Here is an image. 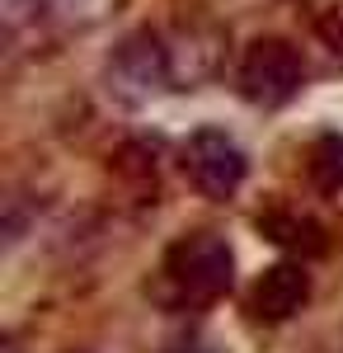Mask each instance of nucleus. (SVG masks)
<instances>
[{"label": "nucleus", "instance_id": "obj_1", "mask_svg": "<svg viewBox=\"0 0 343 353\" xmlns=\"http://www.w3.org/2000/svg\"><path fill=\"white\" fill-rule=\"evenodd\" d=\"M160 283L169 301L179 306H207V301L226 297L236 283V250L216 231H188L165 250L160 259Z\"/></svg>", "mask_w": 343, "mask_h": 353}, {"label": "nucleus", "instance_id": "obj_9", "mask_svg": "<svg viewBox=\"0 0 343 353\" xmlns=\"http://www.w3.org/2000/svg\"><path fill=\"white\" fill-rule=\"evenodd\" d=\"M306 174L324 198L343 193V132H320L306 156Z\"/></svg>", "mask_w": 343, "mask_h": 353}, {"label": "nucleus", "instance_id": "obj_6", "mask_svg": "<svg viewBox=\"0 0 343 353\" xmlns=\"http://www.w3.org/2000/svg\"><path fill=\"white\" fill-rule=\"evenodd\" d=\"M311 301V273H306V259H282L273 269L259 273L254 292H249V311L254 321H268V325H282L296 311H306Z\"/></svg>", "mask_w": 343, "mask_h": 353}, {"label": "nucleus", "instance_id": "obj_8", "mask_svg": "<svg viewBox=\"0 0 343 353\" xmlns=\"http://www.w3.org/2000/svg\"><path fill=\"white\" fill-rule=\"evenodd\" d=\"M259 231H264L273 245L301 254V259H315V254L329 250L324 226H320L315 217H306V212H291V208H273V212H264V217H259Z\"/></svg>", "mask_w": 343, "mask_h": 353}, {"label": "nucleus", "instance_id": "obj_4", "mask_svg": "<svg viewBox=\"0 0 343 353\" xmlns=\"http://www.w3.org/2000/svg\"><path fill=\"white\" fill-rule=\"evenodd\" d=\"M184 174L207 203H231L249 179V156L221 128H198L184 141Z\"/></svg>", "mask_w": 343, "mask_h": 353}, {"label": "nucleus", "instance_id": "obj_3", "mask_svg": "<svg viewBox=\"0 0 343 353\" xmlns=\"http://www.w3.org/2000/svg\"><path fill=\"white\" fill-rule=\"evenodd\" d=\"M236 85L254 109H287L306 85V57L287 38H254L236 66Z\"/></svg>", "mask_w": 343, "mask_h": 353}, {"label": "nucleus", "instance_id": "obj_7", "mask_svg": "<svg viewBox=\"0 0 343 353\" xmlns=\"http://www.w3.org/2000/svg\"><path fill=\"white\" fill-rule=\"evenodd\" d=\"M0 33H5L10 57H38L61 38L43 0H0Z\"/></svg>", "mask_w": 343, "mask_h": 353}, {"label": "nucleus", "instance_id": "obj_2", "mask_svg": "<svg viewBox=\"0 0 343 353\" xmlns=\"http://www.w3.org/2000/svg\"><path fill=\"white\" fill-rule=\"evenodd\" d=\"M174 90L165 28H136L127 33L104 61V94L123 109H146L151 99Z\"/></svg>", "mask_w": 343, "mask_h": 353}, {"label": "nucleus", "instance_id": "obj_10", "mask_svg": "<svg viewBox=\"0 0 343 353\" xmlns=\"http://www.w3.org/2000/svg\"><path fill=\"white\" fill-rule=\"evenodd\" d=\"M43 5H48V14L56 19L61 38H66V33H90V28H99L123 0H43Z\"/></svg>", "mask_w": 343, "mask_h": 353}, {"label": "nucleus", "instance_id": "obj_11", "mask_svg": "<svg viewBox=\"0 0 343 353\" xmlns=\"http://www.w3.org/2000/svg\"><path fill=\"white\" fill-rule=\"evenodd\" d=\"M315 38L329 48L334 57H343V0H334L329 10H320L315 19Z\"/></svg>", "mask_w": 343, "mask_h": 353}, {"label": "nucleus", "instance_id": "obj_5", "mask_svg": "<svg viewBox=\"0 0 343 353\" xmlns=\"http://www.w3.org/2000/svg\"><path fill=\"white\" fill-rule=\"evenodd\" d=\"M165 48H169L174 90H198V85L216 81L226 66V33L207 19H184V24L165 28Z\"/></svg>", "mask_w": 343, "mask_h": 353}]
</instances>
